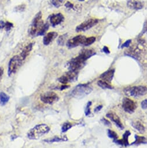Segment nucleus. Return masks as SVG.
<instances>
[{
    "mask_svg": "<svg viewBox=\"0 0 147 148\" xmlns=\"http://www.w3.org/2000/svg\"><path fill=\"white\" fill-rule=\"evenodd\" d=\"M95 54L96 52L93 49H86L82 50L78 56L68 62V67L69 70L78 71L85 65L86 61Z\"/></svg>",
    "mask_w": 147,
    "mask_h": 148,
    "instance_id": "obj_1",
    "label": "nucleus"
},
{
    "mask_svg": "<svg viewBox=\"0 0 147 148\" xmlns=\"http://www.w3.org/2000/svg\"><path fill=\"white\" fill-rule=\"evenodd\" d=\"M45 23L42 21V13L38 12L34 18L29 30V34L31 36H41Z\"/></svg>",
    "mask_w": 147,
    "mask_h": 148,
    "instance_id": "obj_2",
    "label": "nucleus"
},
{
    "mask_svg": "<svg viewBox=\"0 0 147 148\" xmlns=\"http://www.w3.org/2000/svg\"><path fill=\"white\" fill-rule=\"evenodd\" d=\"M50 131V128L46 124H38L32 128L27 133V136L30 139H38Z\"/></svg>",
    "mask_w": 147,
    "mask_h": 148,
    "instance_id": "obj_3",
    "label": "nucleus"
},
{
    "mask_svg": "<svg viewBox=\"0 0 147 148\" xmlns=\"http://www.w3.org/2000/svg\"><path fill=\"white\" fill-rule=\"evenodd\" d=\"M92 91V88L87 84H79L71 92V95L77 99L82 98L89 94Z\"/></svg>",
    "mask_w": 147,
    "mask_h": 148,
    "instance_id": "obj_4",
    "label": "nucleus"
},
{
    "mask_svg": "<svg viewBox=\"0 0 147 148\" xmlns=\"http://www.w3.org/2000/svg\"><path fill=\"white\" fill-rule=\"evenodd\" d=\"M126 95L133 97H139L147 94V87L145 86H135L126 88L124 90Z\"/></svg>",
    "mask_w": 147,
    "mask_h": 148,
    "instance_id": "obj_5",
    "label": "nucleus"
},
{
    "mask_svg": "<svg viewBox=\"0 0 147 148\" xmlns=\"http://www.w3.org/2000/svg\"><path fill=\"white\" fill-rule=\"evenodd\" d=\"M23 62V60L20 56L16 55L12 57L9 63L8 66V75L11 76L15 74L20 67Z\"/></svg>",
    "mask_w": 147,
    "mask_h": 148,
    "instance_id": "obj_6",
    "label": "nucleus"
},
{
    "mask_svg": "<svg viewBox=\"0 0 147 148\" xmlns=\"http://www.w3.org/2000/svg\"><path fill=\"white\" fill-rule=\"evenodd\" d=\"M78 76V71L69 70L59 79V82L63 84H67L69 83L76 81Z\"/></svg>",
    "mask_w": 147,
    "mask_h": 148,
    "instance_id": "obj_7",
    "label": "nucleus"
},
{
    "mask_svg": "<svg viewBox=\"0 0 147 148\" xmlns=\"http://www.w3.org/2000/svg\"><path fill=\"white\" fill-rule=\"evenodd\" d=\"M40 99L44 103L52 105L59 100V97L55 92L49 91L41 94Z\"/></svg>",
    "mask_w": 147,
    "mask_h": 148,
    "instance_id": "obj_8",
    "label": "nucleus"
},
{
    "mask_svg": "<svg viewBox=\"0 0 147 148\" xmlns=\"http://www.w3.org/2000/svg\"><path fill=\"white\" fill-rule=\"evenodd\" d=\"M98 23V20L96 19H89L78 25L76 27V31L77 32H84L89 30L93 27Z\"/></svg>",
    "mask_w": 147,
    "mask_h": 148,
    "instance_id": "obj_9",
    "label": "nucleus"
},
{
    "mask_svg": "<svg viewBox=\"0 0 147 148\" xmlns=\"http://www.w3.org/2000/svg\"><path fill=\"white\" fill-rule=\"evenodd\" d=\"M86 38V37L82 35L76 36L67 41V46L69 48H73L78 47V45H83Z\"/></svg>",
    "mask_w": 147,
    "mask_h": 148,
    "instance_id": "obj_10",
    "label": "nucleus"
},
{
    "mask_svg": "<svg viewBox=\"0 0 147 148\" xmlns=\"http://www.w3.org/2000/svg\"><path fill=\"white\" fill-rule=\"evenodd\" d=\"M122 107L127 113H132L135 111L137 106L133 101L129 98H125L123 100Z\"/></svg>",
    "mask_w": 147,
    "mask_h": 148,
    "instance_id": "obj_11",
    "label": "nucleus"
},
{
    "mask_svg": "<svg viewBox=\"0 0 147 148\" xmlns=\"http://www.w3.org/2000/svg\"><path fill=\"white\" fill-rule=\"evenodd\" d=\"M64 18L63 15L60 13H58L53 14L50 16V22L53 26H56L60 24L64 21Z\"/></svg>",
    "mask_w": 147,
    "mask_h": 148,
    "instance_id": "obj_12",
    "label": "nucleus"
},
{
    "mask_svg": "<svg viewBox=\"0 0 147 148\" xmlns=\"http://www.w3.org/2000/svg\"><path fill=\"white\" fill-rule=\"evenodd\" d=\"M143 6V3L141 0H129L127 3V7L131 10H141Z\"/></svg>",
    "mask_w": 147,
    "mask_h": 148,
    "instance_id": "obj_13",
    "label": "nucleus"
},
{
    "mask_svg": "<svg viewBox=\"0 0 147 148\" xmlns=\"http://www.w3.org/2000/svg\"><path fill=\"white\" fill-rule=\"evenodd\" d=\"M107 117L108 118H109L110 119H111L112 121H114L116 124L117 127H119L120 129H121V130L123 129L124 127H123L119 117L116 114H115L114 113H112V112H110L107 114Z\"/></svg>",
    "mask_w": 147,
    "mask_h": 148,
    "instance_id": "obj_14",
    "label": "nucleus"
},
{
    "mask_svg": "<svg viewBox=\"0 0 147 148\" xmlns=\"http://www.w3.org/2000/svg\"><path fill=\"white\" fill-rule=\"evenodd\" d=\"M57 36V33L54 32H51L48 33L43 39V43L45 45L50 44Z\"/></svg>",
    "mask_w": 147,
    "mask_h": 148,
    "instance_id": "obj_15",
    "label": "nucleus"
},
{
    "mask_svg": "<svg viewBox=\"0 0 147 148\" xmlns=\"http://www.w3.org/2000/svg\"><path fill=\"white\" fill-rule=\"evenodd\" d=\"M114 73H115V70L114 69L108 70V71H107L102 74L100 76V78L103 80H104L108 83H110L113 79Z\"/></svg>",
    "mask_w": 147,
    "mask_h": 148,
    "instance_id": "obj_16",
    "label": "nucleus"
},
{
    "mask_svg": "<svg viewBox=\"0 0 147 148\" xmlns=\"http://www.w3.org/2000/svg\"><path fill=\"white\" fill-rule=\"evenodd\" d=\"M33 43H30L29 44H28L27 46H26L22 52L20 53V58L21 59L23 60H24L26 59V58L29 56V55L30 54V53L31 52L32 49H33Z\"/></svg>",
    "mask_w": 147,
    "mask_h": 148,
    "instance_id": "obj_17",
    "label": "nucleus"
},
{
    "mask_svg": "<svg viewBox=\"0 0 147 148\" xmlns=\"http://www.w3.org/2000/svg\"><path fill=\"white\" fill-rule=\"evenodd\" d=\"M130 132L129 131H126L125 132V134H123V139H122L120 140L116 139L115 140V142H116L118 145L127 146H128L129 145V142H128V138L130 136Z\"/></svg>",
    "mask_w": 147,
    "mask_h": 148,
    "instance_id": "obj_18",
    "label": "nucleus"
},
{
    "mask_svg": "<svg viewBox=\"0 0 147 148\" xmlns=\"http://www.w3.org/2000/svg\"><path fill=\"white\" fill-rule=\"evenodd\" d=\"M10 100V97L5 93L1 92H0V104L3 106L8 103Z\"/></svg>",
    "mask_w": 147,
    "mask_h": 148,
    "instance_id": "obj_19",
    "label": "nucleus"
},
{
    "mask_svg": "<svg viewBox=\"0 0 147 148\" xmlns=\"http://www.w3.org/2000/svg\"><path fill=\"white\" fill-rule=\"evenodd\" d=\"M67 140V138L66 136H62V137H59L58 136H56L53 138H50V139H45V141L46 142H49V143H50V142H61V141H65V140Z\"/></svg>",
    "mask_w": 147,
    "mask_h": 148,
    "instance_id": "obj_20",
    "label": "nucleus"
},
{
    "mask_svg": "<svg viewBox=\"0 0 147 148\" xmlns=\"http://www.w3.org/2000/svg\"><path fill=\"white\" fill-rule=\"evenodd\" d=\"M97 84L100 87H101L103 89H112V86L109 84L108 82L103 80L99 81L97 83Z\"/></svg>",
    "mask_w": 147,
    "mask_h": 148,
    "instance_id": "obj_21",
    "label": "nucleus"
},
{
    "mask_svg": "<svg viewBox=\"0 0 147 148\" xmlns=\"http://www.w3.org/2000/svg\"><path fill=\"white\" fill-rule=\"evenodd\" d=\"M133 127L138 130L140 132H144L145 131V127L144 125L140 121H135L133 123Z\"/></svg>",
    "mask_w": 147,
    "mask_h": 148,
    "instance_id": "obj_22",
    "label": "nucleus"
},
{
    "mask_svg": "<svg viewBox=\"0 0 147 148\" xmlns=\"http://www.w3.org/2000/svg\"><path fill=\"white\" fill-rule=\"evenodd\" d=\"M135 142H133V144L140 145L141 143H146L147 142L146 138L144 136H140L135 135Z\"/></svg>",
    "mask_w": 147,
    "mask_h": 148,
    "instance_id": "obj_23",
    "label": "nucleus"
},
{
    "mask_svg": "<svg viewBox=\"0 0 147 148\" xmlns=\"http://www.w3.org/2000/svg\"><path fill=\"white\" fill-rule=\"evenodd\" d=\"M96 41V38L95 37H91L88 38H86L83 45L84 46H89L92 44H93Z\"/></svg>",
    "mask_w": 147,
    "mask_h": 148,
    "instance_id": "obj_24",
    "label": "nucleus"
},
{
    "mask_svg": "<svg viewBox=\"0 0 147 148\" xmlns=\"http://www.w3.org/2000/svg\"><path fill=\"white\" fill-rule=\"evenodd\" d=\"M65 0H51L52 4L56 7L59 8L63 5Z\"/></svg>",
    "mask_w": 147,
    "mask_h": 148,
    "instance_id": "obj_25",
    "label": "nucleus"
},
{
    "mask_svg": "<svg viewBox=\"0 0 147 148\" xmlns=\"http://www.w3.org/2000/svg\"><path fill=\"white\" fill-rule=\"evenodd\" d=\"M108 136H109L110 138H112V139H114V140L117 139V138H118V137L117 134H116L115 132H114V131L111 130H108Z\"/></svg>",
    "mask_w": 147,
    "mask_h": 148,
    "instance_id": "obj_26",
    "label": "nucleus"
},
{
    "mask_svg": "<svg viewBox=\"0 0 147 148\" xmlns=\"http://www.w3.org/2000/svg\"><path fill=\"white\" fill-rule=\"evenodd\" d=\"M72 127V124L69 123H65L63 126H62V128H61V130H62V132H66L67 131H68L69 129H70Z\"/></svg>",
    "mask_w": 147,
    "mask_h": 148,
    "instance_id": "obj_27",
    "label": "nucleus"
},
{
    "mask_svg": "<svg viewBox=\"0 0 147 148\" xmlns=\"http://www.w3.org/2000/svg\"><path fill=\"white\" fill-rule=\"evenodd\" d=\"M92 105V102H89L87 104V106H86V109H85V114L86 116H89L91 112V106Z\"/></svg>",
    "mask_w": 147,
    "mask_h": 148,
    "instance_id": "obj_28",
    "label": "nucleus"
},
{
    "mask_svg": "<svg viewBox=\"0 0 147 148\" xmlns=\"http://www.w3.org/2000/svg\"><path fill=\"white\" fill-rule=\"evenodd\" d=\"M66 36L67 35H63V36H61L59 37V38L58 39V41H57V42H58V44L59 45H62L64 44V41L65 40V36Z\"/></svg>",
    "mask_w": 147,
    "mask_h": 148,
    "instance_id": "obj_29",
    "label": "nucleus"
},
{
    "mask_svg": "<svg viewBox=\"0 0 147 148\" xmlns=\"http://www.w3.org/2000/svg\"><path fill=\"white\" fill-rule=\"evenodd\" d=\"M14 27V25L12 23H11L10 22H7L5 23V29L6 30H11L12 27Z\"/></svg>",
    "mask_w": 147,
    "mask_h": 148,
    "instance_id": "obj_30",
    "label": "nucleus"
},
{
    "mask_svg": "<svg viewBox=\"0 0 147 148\" xmlns=\"http://www.w3.org/2000/svg\"><path fill=\"white\" fill-rule=\"evenodd\" d=\"M141 107H142V108L144 109H147V99L144 100V101L141 102Z\"/></svg>",
    "mask_w": 147,
    "mask_h": 148,
    "instance_id": "obj_31",
    "label": "nucleus"
},
{
    "mask_svg": "<svg viewBox=\"0 0 147 148\" xmlns=\"http://www.w3.org/2000/svg\"><path fill=\"white\" fill-rule=\"evenodd\" d=\"M131 43V40H127L126 41L125 43H123L122 45V48H125V47H128L130 45V44Z\"/></svg>",
    "mask_w": 147,
    "mask_h": 148,
    "instance_id": "obj_32",
    "label": "nucleus"
},
{
    "mask_svg": "<svg viewBox=\"0 0 147 148\" xmlns=\"http://www.w3.org/2000/svg\"><path fill=\"white\" fill-rule=\"evenodd\" d=\"M102 122L105 124V125H111V123H110V122L109 121H108L107 120H106V119H102Z\"/></svg>",
    "mask_w": 147,
    "mask_h": 148,
    "instance_id": "obj_33",
    "label": "nucleus"
},
{
    "mask_svg": "<svg viewBox=\"0 0 147 148\" xmlns=\"http://www.w3.org/2000/svg\"><path fill=\"white\" fill-rule=\"evenodd\" d=\"M3 74H4V69L3 67H0V82H1V80L2 79Z\"/></svg>",
    "mask_w": 147,
    "mask_h": 148,
    "instance_id": "obj_34",
    "label": "nucleus"
},
{
    "mask_svg": "<svg viewBox=\"0 0 147 148\" xmlns=\"http://www.w3.org/2000/svg\"><path fill=\"white\" fill-rule=\"evenodd\" d=\"M65 7H66L67 8H69V9L73 8V7H74L73 5H72L71 3H69V2H67V3L65 4Z\"/></svg>",
    "mask_w": 147,
    "mask_h": 148,
    "instance_id": "obj_35",
    "label": "nucleus"
},
{
    "mask_svg": "<svg viewBox=\"0 0 147 148\" xmlns=\"http://www.w3.org/2000/svg\"><path fill=\"white\" fill-rule=\"evenodd\" d=\"M5 23L4 21H0V29H4L5 27Z\"/></svg>",
    "mask_w": 147,
    "mask_h": 148,
    "instance_id": "obj_36",
    "label": "nucleus"
},
{
    "mask_svg": "<svg viewBox=\"0 0 147 148\" xmlns=\"http://www.w3.org/2000/svg\"><path fill=\"white\" fill-rule=\"evenodd\" d=\"M103 51L105 52V53H110V51L108 48L107 47H104V48H103Z\"/></svg>",
    "mask_w": 147,
    "mask_h": 148,
    "instance_id": "obj_37",
    "label": "nucleus"
},
{
    "mask_svg": "<svg viewBox=\"0 0 147 148\" xmlns=\"http://www.w3.org/2000/svg\"><path fill=\"white\" fill-rule=\"evenodd\" d=\"M102 109V106H97V107H96V108L95 109V112H99V111H100L101 109Z\"/></svg>",
    "mask_w": 147,
    "mask_h": 148,
    "instance_id": "obj_38",
    "label": "nucleus"
},
{
    "mask_svg": "<svg viewBox=\"0 0 147 148\" xmlns=\"http://www.w3.org/2000/svg\"><path fill=\"white\" fill-rule=\"evenodd\" d=\"M80 1H84V0H80Z\"/></svg>",
    "mask_w": 147,
    "mask_h": 148,
    "instance_id": "obj_39",
    "label": "nucleus"
}]
</instances>
